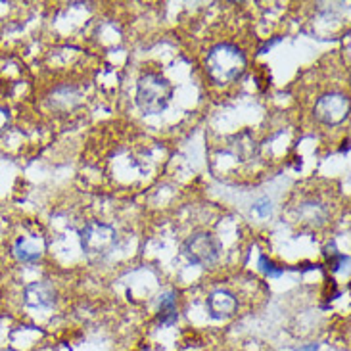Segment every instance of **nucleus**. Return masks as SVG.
Wrapping results in <instances>:
<instances>
[{
	"label": "nucleus",
	"instance_id": "nucleus-1",
	"mask_svg": "<svg viewBox=\"0 0 351 351\" xmlns=\"http://www.w3.org/2000/svg\"><path fill=\"white\" fill-rule=\"evenodd\" d=\"M246 69V56L244 52L230 43H221L213 47L206 56V71L208 75L219 83H232Z\"/></svg>",
	"mask_w": 351,
	"mask_h": 351
},
{
	"label": "nucleus",
	"instance_id": "nucleus-2",
	"mask_svg": "<svg viewBox=\"0 0 351 351\" xmlns=\"http://www.w3.org/2000/svg\"><path fill=\"white\" fill-rule=\"evenodd\" d=\"M173 96V85L158 73H146L136 85V106L146 115L162 114L169 106Z\"/></svg>",
	"mask_w": 351,
	"mask_h": 351
},
{
	"label": "nucleus",
	"instance_id": "nucleus-3",
	"mask_svg": "<svg viewBox=\"0 0 351 351\" xmlns=\"http://www.w3.org/2000/svg\"><path fill=\"white\" fill-rule=\"evenodd\" d=\"M221 252H223V244L211 232H198L182 244V256L186 257L192 265H213L221 256Z\"/></svg>",
	"mask_w": 351,
	"mask_h": 351
},
{
	"label": "nucleus",
	"instance_id": "nucleus-4",
	"mask_svg": "<svg viewBox=\"0 0 351 351\" xmlns=\"http://www.w3.org/2000/svg\"><path fill=\"white\" fill-rule=\"evenodd\" d=\"M117 242V232L114 227L100 223V221H90L86 227L81 230V244L88 256L104 257L115 247Z\"/></svg>",
	"mask_w": 351,
	"mask_h": 351
},
{
	"label": "nucleus",
	"instance_id": "nucleus-5",
	"mask_svg": "<svg viewBox=\"0 0 351 351\" xmlns=\"http://www.w3.org/2000/svg\"><path fill=\"white\" fill-rule=\"evenodd\" d=\"M315 117L324 125H338L350 114V100L340 93L324 95L315 104Z\"/></svg>",
	"mask_w": 351,
	"mask_h": 351
},
{
	"label": "nucleus",
	"instance_id": "nucleus-6",
	"mask_svg": "<svg viewBox=\"0 0 351 351\" xmlns=\"http://www.w3.org/2000/svg\"><path fill=\"white\" fill-rule=\"evenodd\" d=\"M56 302V290L50 282H33L25 288V304L33 309H50Z\"/></svg>",
	"mask_w": 351,
	"mask_h": 351
},
{
	"label": "nucleus",
	"instance_id": "nucleus-7",
	"mask_svg": "<svg viewBox=\"0 0 351 351\" xmlns=\"http://www.w3.org/2000/svg\"><path fill=\"white\" fill-rule=\"evenodd\" d=\"M238 302L227 290H215L208 298V311L213 319H228L237 313Z\"/></svg>",
	"mask_w": 351,
	"mask_h": 351
},
{
	"label": "nucleus",
	"instance_id": "nucleus-8",
	"mask_svg": "<svg viewBox=\"0 0 351 351\" xmlns=\"http://www.w3.org/2000/svg\"><path fill=\"white\" fill-rule=\"evenodd\" d=\"M16 257L21 261H38L43 254H45V242L43 238H19L14 246Z\"/></svg>",
	"mask_w": 351,
	"mask_h": 351
},
{
	"label": "nucleus",
	"instance_id": "nucleus-9",
	"mask_svg": "<svg viewBox=\"0 0 351 351\" xmlns=\"http://www.w3.org/2000/svg\"><path fill=\"white\" fill-rule=\"evenodd\" d=\"M158 323L162 326H173L179 319L177 313V294L175 292H165L160 295V302H158Z\"/></svg>",
	"mask_w": 351,
	"mask_h": 351
},
{
	"label": "nucleus",
	"instance_id": "nucleus-10",
	"mask_svg": "<svg viewBox=\"0 0 351 351\" xmlns=\"http://www.w3.org/2000/svg\"><path fill=\"white\" fill-rule=\"evenodd\" d=\"M50 98H52V106H56L60 110H67V108H73L81 102V93L75 86H60L52 93Z\"/></svg>",
	"mask_w": 351,
	"mask_h": 351
},
{
	"label": "nucleus",
	"instance_id": "nucleus-11",
	"mask_svg": "<svg viewBox=\"0 0 351 351\" xmlns=\"http://www.w3.org/2000/svg\"><path fill=\"white\" fill-rule=\"evenodd\" d=\"M326 256H328V263L332 267V271H340L343 265H348V261H350V257L340 254L338 250H336V244L330 242L328 246H326Z\"/></svg>",
	"mask_w": 351,
	"mask_h": 351
},
{
	"label": "nucleus",
	"instance_id": "nucleus-12",
	"mask_svg": "<svg viewBox=\"0 0 351 351\" xmlns=\"http://www.w3.org/2000/svg\"><path fill=\"white\" fill-rule=\"evenodd\" d=\"M259 271L269 278H278V276L285 273V267H276L271 259H267L265 256L259 257Z\"/></svg>",
	"mask_w": 351,
	"mask_h": 351
},
{
	"label": "nucleus",
	"instance_id": "nucleus-13",
	"mask_svg": "<svg viewBox=\"0 0 351 351\" xmlns=\"http://www.w3.org/2000/svg\"><path fill=\"white\" fill-rule=\"evenodd\" d=\"M252 209H254V211H256L257 215H259L261 219L271 217V215H273V202L263 196V198L257 199L256 204L252 206Z\"/></svg>",
	"mask_w": 351,
	"mask_h": 351
},
{
	"label": "nucleus",
	"instance_id": "nucleus-14",
	"mask_svg": "<svg viewBox=\"0 0 351 351\" xmlns=\"http://www.w3.org/2000/svg\"><path fill=\"white\" fill-rule=\"evenodd\" d=\"M280 40H282V38H280V37H275V38H273V40H267L265 45L259 48V54H265L267 50H271V48L275 47V45H278Z\"/></svg>",
	"mask_w": 351,
	"mask_h": 351
},
{
	"label": "nucleus",
	"instance_id": "nucleus-15",
	"mask_svg": "<svg viewBox=\"0 0 351 351\" xmlns=\"http://www.w3.org/2000/svg\"><path fill=\"white\" fill-rule=\"evenodd\" d=\"M319 350V343H307V346H302L300 350L295 351H317Z\"/></svg>",
	"mask_w": 351,
	"mask_h": 351
}]
</instances>
